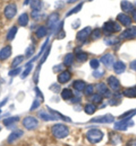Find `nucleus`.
Returning <instances> with one entry per match:
<instances>
[{
    "instance_id": "obj_1",
    "label": "nucleus",
    "mask_w": 136,
    "mask_h": 146,
    "mask_svg": "<svg viewBox=\"0 0 136 146\" xmlns=\"http://www.w3.org/2000/svg\"><path fill=\"white\" fill-rule=\"evenodd\" d=\"M52 133L56 138L63 139L67 137L69 134V129L65 125L62 124H56L52 127Z\"/></svg>"
},
{
    "instance_id": "obj_2",
    "label": "nucleus",
    "mask_w": 136,
    "mask_h": 146,
    "mask_svg": "<svg viewBox=\"0 0 136 146\" xmlns=\"http://www.w3.org/2000/svg\"><path fill=\"white\" fill-rule=\"evenodd\" d=\"M104 137V133L98 129H91L86 133V138L91 143L95 144L100 142Z\"/></svg>"
},
{
    "instance_id": "obj_3",
    "label": "nucleus",
    "mask_w": 136,
    "mask_h": 146,
    "mask_svg": "<svg viewBox=\"0 0 136 146\" xmlns=\"http://www.w3.org/2000/svg\"><path fill=\"white\" fill-rule=\"evenodd\" d=\"M102 29L104 32L106 33H118L121 31V27L118 23L112 21H109L106 23H104Z\"/></svg>"
},
{
    "instance_id": "obj_4",
    "label": "nucleus",
    "mask_w": 136,
    "mask_h": 146,
    "mask_svg": "<svg viewBox=\"0 0 136 146\" xmlns=\"http://www.w3.org/2000/svg\"><path fill=\"white\" fill-rule=\"evenodd\" d=\"M23 124L25 128L29 130H33L38 126L39 122L37 118L33 116H27L23 120Z\"/></svg>"
},
{
    "instance_id": "obj_5",
    "label": "nucleus",
    "mask_w": 136,
    "mask_h": 146,
    "mask_svg": "<svg viewBox=\"0 0 136 146\" xmlns=\"http://www.w3.org/2000/svg\"><path fill=\"white\" fill-rule=\"evenodd\" d=\"M136 37V26H133L125 29L121 33L119 39L122 40H130Z\"/></svg>"
},
{
    "instance_id": "obj_6",
    "label": "nucleus",
    "mask_w": 136,
    "mask_h": 146,
    "mask_svg": "<svg viewBox=\"0 0 136 146\" xmlns=\"http://www.w3.org/2000/svg\"><path fill=\"white\" fill-rule=\"evenodd\" d=\"M133 124L134 123L131 119H122L115 123L114 128L118 131H125L127 130L128 127L132 126Z\"/></svg>"
},
{
    "instance_id": "obj_7",
    "label": "nucleus",
    "mask_w": 136,
    "mask_h": 146,
    "mask_svg": "<svg viewBox=\"0 0 136 146\" xmlns=\"http://www.w3.org/2000/svg\"><path fill=\"white\" fill-rule=\"evenodd\" d=\"M114 121V116L110 114H107L103 116H96L90 120V122L100 123V124H110Z\"/></svg>"
},
{
    "instance_id": "obj_8",
    "label": "nucleus",
    "mask_w": 136,
    "mask_h": 146,
    "mask_svg": "<svg viewBox=\"0 0 136 146\" xmlns=\"http://www.w3.org/2000/svg\"><path fill=\"white\" fill-rule=\"evenodd\" d=\"M17 9L15 3H10L6 6L4 9V14L7 19H12L16 15Z\"/></svg>"
},
{
    "instance_id": "obj_9",
    "label": "nucleus",
    "mask_w": 136,
    "mask_h": 146,
    "mask_svg": "<svg viewBox=\"0 0 136 146\" xmlns=\"http://www.w3.org/2000/svg\"><path fill=\"white\" fill-rule=\"evenodd\" d=\"M92 29L90 27H86L78 31L76 34V39L79 41H84L91 35Z\"/></svg>"
},
{
    "instance_id": "obj_10",
    "label": "nucleus",
    "mask_w": 136,
    "mask_h": 146,
    "mask_svg": "<svg viewBox=\"0 0 136 146\" xmlns=\"http://www.w3.org/2000/svg\"><path fill=\"white\" fill-rule=\"evenodd\" d=\"M58 20H59V14L58 13H53L50 15L47 21L48 28L51 30L53 29L56 26Z\"/></svg>"
},
{
    "instance_id": "obj_11",
    "label": "nucleus",
    "mask_w": 136,
    "mask_h": 146,
    "mask_svg": "<svg viewBox=\"0 0 136 146\" xmlns=\"http://www.w3.org/2000/svg\"><path fill=\"white\" fill-rule=\"evenodd\" d=\"M23 131L21 130H17L13 131V132H12L7 137L8 143L11 144V143H14L15 141L17 140V139L21 138V137L23 136Z\"/></svg>"
},
{
    "instance_id": "obj_12",
    "label": "nucleus",
    "mask_w": 136,
    "mask_h": 146,
    "mask_svg": "<svg viewBox=\"0 0 136 146\" xmlns=\"http://www.w3.org/2000/svg\"><path fill=\"white\" fill-rule=\"evenodd\" d=\"M117 21H118L122 25L125 27H128L131 24V19L128 15L125 13H119L116 17Z\"/></svg>"
},
{
    "instance_id": "obj_13",
    "label": "nucleus",
    "mask_w": 136,
    "mask_h": 146,
    "mask_svg": "<svg viewBox=\"0 0 136 146\" xmlns=\"http://www.w3.org/2000/svg\"><path fill=\"white\" fill-rule=\"evenodd\" d=\"M71 78H72L71 73L69 72V71L66 70L61 72L59 75H58L57 80L59 83L64 84V83H66L67 82H68V81L70 80Z\"/></svg>"
},
{
    "instance_id": "obj_14",
    "label": "nucleus",
    "mask_w": 136,
    "mask_h": 146,
    "mask_svg": "<svg viewBox=\"0 0 136 146\" xmlns=\"http://www.w3.org/2000/svg\"><path fill=\"white\" fill-rule=\"evenodd\" d=\"M101 62L106 67H110L114 64V57L112 54L108 53L102 56Z\"/></svg>"
},
{
    "instance_id": "obj_15",
    "label": "nucleus",
    "mask_w": 136,
    "mask_h": 146,
    "mask_svg": "<svg viewBox=\"0 0 136 146\" xmlns=\"http://www.w3.org/2000/svg\"><path fill=\"white\" fill-rule=\"evenodd\" d=\"M120 7L125 13H132L134 10V6L127 0H122L120 3Z\"/></svg>"
},
{
    "instance_id": "obj_16",
    "label": "nucleus",
    "mask_w": 136,
    "mask_h": 146,
    "mask_svg": "<svg viewBox=\"0 0 136 146\" xmlns=\"http://www.w3.org/2000/svg\"><path fill=\"white\" fill-rule=\"evenodd\" d=\"M12 53V49L10 46H6L3 47L1 50H0V60H7L9 58L11 55Z\"/></svg>"
},
{
    "instance_id": "obj_17",
    "label": "nucleus",
    "mask_w": 136,
    "mask_h": 146,
    "mask_svg": "<svg viewBox=\"0 0 136 146\" xmlns=\"http://www.w3.org/2000/svg\"><path fill=\"white\" fill-rule=\"evenodd\" d=\"M108 84L110 87L113 90H118L120 88V81L114 76H111L108 78Z\"/></svg>"
},
{
    "instance_id": "obj_18",
    "label": "nucleus",
    "mask_w": 136,
    "mask_h": 146,
    "mask_svg": "<svg viewBox=\"0 0 136 146\" xmlns=\"http://www.w3.org/2000/svg\"><path fill=\"white\" fill-rule=\"evenodd\" d=\"M113 66H114V72H116L117 74H123V73L125 72V68H126L125 64L122 61H118L115 62Z\"/></svg>"
},
{
    "instance_id": "obj_19",
    "label": "nucleus",
    "mask_w": 136,
    "mask_h": 146,
    "mask_svg": "<svg viewBox=\"0 0 136 146\" xmlns=\"http://www.w3.org/2000/svg\"><path fill=\"white\" fill-rule=\"evenodd\" d=\"M110 143L112 145H116L122 142V137H121V135L119 133L116 132H112L110 133Z\"/></svg>"
},
{
    "instance_id": "obj_20",
    "label": "nucleus",
    "mask_w": 136,
    "mask_h": 146,
    "mask_svg": "<svg viewBox=\"0 0 136 146\" xmlns=\"http://www.w3.org/2000/svg\"><path fill=\"white\" fill-rule=\"evenodd\" d=\"M72 87L75 90L78 91H82L84 90L86 87V83L83 80H75L72 83Z\"/></svg>"
},
{
    "instance_id": "obj_21",
    "label": "nucleus",
    "mask_w": 136,
    "mask_h": 146,
    "mask_svg": "<svg viewBox=\"0 0 136 146\" xmlns=\"http://www.w3.org/2000/svg\"><path fill=\"white\" fill-rule=\"evenodd\" d=\"M39 115L42 120L45 121H52V120H56L58 119V118H56L54 114H48L46 112H44V111H41L39 112Z\"/></svg>"
},
{
    "instance_id": "obj_22",
    "label": "nucleus",
    "mask_w": 136,
    "mask_h": 146,
    "mask_svg": "<svg viewBox=\"0 0 136 146\" xmlns=\"http://www.w3.org/2000/svg\"><path fill=\"white\" fill-rule=\"evenodd\" d=\"M123 95L127 98H136V86L125 89Z\"/></svg>"
},
{
    "instance_id": "obj_23",
    "label": "nucleus",
    "mask_w": 136,
    "mask_h": 146,
    "mask_svg": "<svg viewBox=\"0 0 136 146\" xmlns=\"http://www.w3.org/2000/svg\"><path fill=\"white\" fill-rule=\"evenodd\" d=\"M29 23V16L27 13H22L18 18V23L21 27H26Z\"/></svg>"
},
{
    "instance_id": "obj_24",
    "label": "nucleus",
    "mask_w": 136,
    "mask_h": 146,
    "mask_svg": "<svg viewBox=\"0 0 136 146\" xmlns=\"http://www.w3.org/2000/svg\"><path fill=\"white\" fill-rule=\"evenodd\" d=\"M74 59V54L72 53L66 54L64 58V62H63L64 65L67 67L70 66L73 64Z\"/></svg>"
},
{
    "instance_id": "obj_25",
    "label": "nucleus",
    "mask_w": 136,
    "mask_h": 146,
    "mask_svg": "<svg viewBox=\"0 0 136 146\" xmlns=\"http://www.w3.org/2000/svg\"><path fill=\"white\" fill-rule=\"evenodd\" d=\"M61 97L64 100H69L73 97V92L70 89L64 88L61 92Z\"/></svg>"
},
{
    "instance_id": "obj_26",
    "label": "nucleus",
    "mask_w": 136,
    "mask_h": 146,
    "mask_svg": "<svg viewBox=\"0 0 136 146\" xmlns=\"http://www.w3.org/2000/svg\"><path fill=\"white\" fill-rule=\"evenodd\" d=\"M19 120V116H11V117H9L4 119L3 121V124L5 125V126H9L10 125H12L14 123Z\"/></svg>"
},
{
    "instance_id": "obj_27",
    "label": "nucleus",
    "mask_w": 136,
    "mask_h": 146,
    "mask_svg": "<svg viewBox=\"0 0 136 146\" xmlns=\"http://www.w3.org/2000/svg\"><path fill=\"white\" fill-rule=\"evenodd\" d=\"M49 38H48L47 40H45V42L43 43V46H41V50H40V51H39V52L38 53V54H37V56H35V57L33 58V59L32 60H31L30 62H28V64H27L26 65H25V66H28V65H29V64H31V63H32V62H33V61H35V60H36L37 58H38L39 56H41V54H42V53L43 52H44V50H45V49L46 48V47H47V45H48V43H49Z\"/></svg>"
},
{
    "instance_id": "obj_28",
    "label": "nucleus",
    "mask_w": 136,
    "mask_h": 146,
    "mask_svg": "<svg viewBox=\"0 0 136 146\" xmlns=\"http://www.w3.org/2000/svg\"><path fill=\"white\" fill-rule=\"evenodd\" d=\"M42 3L41 0H31V8L33 11H39L41 9Z\"/></svg>"
},
{
    "instance_id": "obj_29",
    "label": "nucleus",
    "mask_w": 136,
    "mask_h": 146,
    "mask_svg": "<svg viewBox=\"0 0 136 146\" xmlns=\"http://www.w3.org/2000/svg\"><path fill=\"white\" fill-rule=\"evenodd\" d=\"M17 33V28L15 26L11 27V28L9 29V31H8L7 34V37H6V38H7V40L9 41L13 40L15 38V37Z\"/></svg>"
},
{
    "instance_id": "obj_30",
    "label": "nucleus",
    "mask_w": 136,
    "mask_h": 146,
    "mask_svg": "<svg viewBox=\"0 0 136 146\" xmlns=\"http://www.w3.org/2000/svg\"><path fill=\"white\" fill-rule=\"evenodd\" d=\"M96 89H97L98 92L104 95H105L109 91L107 86L104 83H100L97 84V85H96Z\"/></svg>"
},
{
    "instance_id": "obj_31",
    "label": "nucleus",
    "mask_w": 136,
    "mask_h": 146,
    "mask_svg": "<svg viewBox=\"0 0 136 146\" xmlns=\"http://www.w3.org/2000/svg\"><path fill=\"white\" fill-rule=\"evenodd\" d=\"M35 34H36V36L37 38H43V37L45 36L47 34V29L45 27L41 26L40 27H39Z\"/></svg>"
},
{
    "instance_id": "obj_32",
    "label": "nucleus",
    "mask_w": 136,
    "mask_h": 146,
    "mask_svg": "<svg viewBox=\"0 0 136 146\" xmlns=\"http://www.w3.org/2000/svg\"><path fill=\"white\" fill-rule=\"evenodd\" d=\"M136 114V109L134 110H130L129 111L125 112V113H123L122 115L120 116V118L121 119H131V118L133 116H134Z\"/></svg>"
},
{
    "instance_id": "obj_33",
    "label": "nucleus",
    "mask_w": 136,
    "mask_h": 146,
    "mask_svg": "<svg viewBox=\"0 0 136 146\" xmlns=\"http://www.w3.org/2000/svg\"><path fill=\"white\" fill-rule=\"evenodd\" d=\"M83 4H84L83 2H81V3H80L77 5L75 6L74 8H72V9H70V11H69L68 13H66V17H69V16L72 15H73V14L77 13H78L79 11H80L82 8Z\"/></svg>"
},
{
    "instance_id": "obj_34",
    "label": "nucleus",
    "mask_w": 136,
    "mask_h": 146,
    "mask_svg": "<svg viewBox=\"0 0 136 146\" xmlns=\"http://www.w3.org/2000/svg\"><path fill=\"white\" fill-rule=\"evenodd\" d=\"M96 107L94 105L92 104H87L84 107V111L87 114L92 115L96 112Z\"/></svg>"
},
{
    "instance_id": "obj_35",
    "label": "nucleus",
    "mask_w": 136,
    "mask_h": 146,
    "mask_svg": "<svg viewBox=\"0 0 136 146\" xmlns=\"http://www.w3.org/2000/svg\"><path fill=\"white\" fill-rule=\"evenodd\" d=\"M76 58L78 61L80 62H84L88 58V55L86 52H78L76 54Z\"/></svg>"
},
{
    "instance_id": "obj_36",
    "label": "nucleus",
    "mask_w": 136,
    "mask_h": 146,
    "mask_svg": "<svg viewBox=\"0 0 136 146\" xmlns=\"http://www.w3.org/2000/svg\"><path fill=\"white\" fill-rule=\"evenodd\" d=\"M23 60H24V56H23L19 55V56H16V57L13 59V62H12L11 67H12V68H16V67H17L23 61Z\"/></svg>"
},
{
    "instance_id": "obj_37",
    "label": "nucleus",
    "mask_w": 136,
    "mask_h": 146,
    "mask_svg": "<svg viewBox=\"0 0 136 146\" xmlns=\"http://www.w3.org/2000/svg\"><path fill=\"white\" fill-rule=\"evenodd\" d=\"M101 35L102 34H101V30H100V29L96 28L93 31H92L90 36L92 40H98V39H99L100 37H101Z\"/></svg>"
},
{
    "instance_id": "obj_38",
    "label": "nucleus",
    "mask_w": 136,
    "mask_h": 146,
    "mask_svg": "<svg viewBox=\"0 0 136 146\" xmlns=\"http://www.w3.org/2000/svg\"><path fill=\"white\" fill-rule=\"evenodd\" d=\"M120 41L118 38H116V37H109V38H106L104 39V42L107 45L109 46H112V45H114L116 44Z\"/></svg>"
},
{
    "instance_id": "obj_39",
    "label": "nucleus",
    "mask_w": 136,
    "mask_h": 146,
    "mask_svg": "<svg viewBox=\"0 0 136 146\" xmlns=\"http://www.w3.org/2000/svg\"><path fill=\"white\" fill-rule=\"evenodd\" d=\"M26 66L27 67H26L25 70H24V72H23V74H21V77L22 79L26 78L27 77L29 76V74H30L31 72V70H32L33 67L32 64H29V65Z\"/></svg>"
},
{
    "instance_id": "obj_40",
    "label": "nucleus",
    "mask_w": 136,
    "mask_h": 146,
    "mask_svg": "<svg viewBox=\"0 0 136 146\" xmlns=\"http://www.w3.org/2000/svg\"><path fill=\"white\" fill-rule=\"evenodd\" d=\"M35 48L34 46H29L25 50V56L27 58H30L31 56H32L33 55V54L35 53Z\"/></svg>"
},
{
    "instance_id": "obj_41",
    "label": "nucleus",
    "mask_w": 136,
    "mask_h": 146,
    "mask_svg": "<svg viewBox=\"0 0 136 146\" xmlns=\"http://www.w3.org/2000/svg\"><path fill=\"white\" fill-rule=\"evenodd\" d=\"M50 52H51V46H49V48H48V49L47 50V51L45 52V54H44V55L42 56V58H41V59L40 60V62H39V65L38 66V67H39V68H41V66L42 64H43L44 62L46 61V60L47 59V57H48V56L49 55Z\"/></svg>"
},
{
    "instance_id": "obj_42",
    "label": "nucleus",
    "mask_w": 136,
    "mask_h": 146,
    "mask_svg": "<svg viewBox=\"0 0 136 146\" xmlns=\"http://www.w3.org/2000/svg\"><path fill=\"white\" fill-rule=\"evenodd\" d=\"M102 97L99 94H94V95H92V101L95 104H100L102 102Z\"/></svg>"
},
{
    "instance_id": "obj_43",
    "label": "nucleus",
    "mask_w": 136,
    "mask_h": 146,
    "mask_svg": "<svg viewBox=\"0 0 136 146\" xmlns=\"http://www.w3.org/2000/svg\"><path fill=\"white\" fill-rule=\"evenodd\" d=\"M94 92V87L92 85H88L85 87L84 93L86 96H90Z\"/></svg>"
},
{
    "instance_id": "obj_44",
    "label": "nucleus",
    "mask_w": 136,
    "mask_h": 146,
    "mask_svg": "<svg viewBox=\"0 0 136 146\" xmlns=\"http://www.w3.org/2000/svg\"><path fill=\"white\" fill-rule=\"evenodd\" d=\"M21 72V68H14L13 70H11V71H9V76L11 77H14V76H16L19 75Z\"/></svg>"
},
{
    "instance_id": "obj_45",
    "label": "nucleus",
    "mask_w": 136,
    "mask_h": 146,
    "mask_svg": "<svg viewBox=\"0 0 136 146\" xmlns=\"http://www.w3.org/2000/svg\"><path fill=\"white\" fill-rule=\"evenodd\" d=\"M90 66L92 69H94V70H96L99 68L100 66V62L97 59H92L90 60Z\"/></svg>"
},
{
    "instance_id": "obj_46",
    "label": "nucleus",
    "mask_w": 136,
    "mask_h": 146,
    "mask_svg": "<svg viewBox=\"0 0 136 146\" xmlns=\"http://www.w3.org/2000/svg\"><path fill=\"white\" fill-rule=\"evenodd\" d=\"M40 101H39L38 99H35V101H33L32 105H31V107L30 108L31 111H33V110L37 109V108L39 107V106H40Z\"/></svg>"
},
{
    "instance_id": "obj_47",
    "label": "nucleus",
    "mask_w": 136,
    "mask_h": 146,
    "mask_svg": "<svg viewBox=\"0 0 136 146\" xmlns=\"http://www.w3.org/2000/svg\"><path fill=\"white\" fill-rule=\"evenodd\" d=\"M104 71H100V70H96L95 72H93V76L96 78H100L104 76Z\"/></svg>"
},
{
    "instance_id": "obj_48",
    "label": "nucleus",
    "mask_w": 136,
    "mask_h": 146,
    "mask_svg": "<svg viewBox=\"0 0 136 146\" xmlns=\"http://www.w3.org/2000/svg\"><path fill=\"white\" fill-rule=\"evenodd\" d=\"M50 89H51V90L53 91L54 93H58L60 91V87L59 85H58L57 84H55V83H54V84L51 85V87H50Z\"/></svg>"
},
{
    "instance_id": "obj_49",
    "label": "nucleus",
    "mask_w": 136,
    "mask_h": 146,
    "mask_svg": "<svg viewBox=\"0 0 136 146\" xmlns=\"http://www.w3.org/2000/svg\"><path fill=\"white\" fill-rule=\"evenodd\" d=\"M31 17L33 19L35 20H38L40 18V14H39V11H33L31 13Z\"/></svg>"
},
{
    "instance_id": "obj_50",
    "label": "nucleus",
    "mask_w": 136,
    "mask_h": 146,
    "mask_svg": "<svg viewBox=\"0 0 136 146\" xmlns=\"http://www.w3.org/2000/svg\"><path fill=\"white\" fill-rule=\"evenodd\" d=\"M80 19L76 20L74 22H73L72 24V28L74 29H78V27H80Z\"/></svg>"
},
{
    "instance_id": "obj_51",
    "label": "nucleus",
    "mask_w": 136,
    "mask_h": 146,
    "mask_svg": "<svg viewBox=\"0 0 136 146\" xmlns=\"http://www.w3.org/2000/svg\"><path fill=\"white\" fill-rule=\"evenodd\" d=\"M35 92H36V94H37V97H40L41 99H43V100H44L43 95V93H42L41 91H40V89H39L38 88V87H35Z\"/></svg>"
},
{
    "instance_id": "obj_52",
    "label": "nucleus",
    "mask_w": 136,
    "mask_h": 146,
    "mask_svg": "<svg viewBox=\"0 0 136 146\" xmlns=\"http://www.w3.org/2000/svg\"><path fill=\"white\" fill-rule=\"evenodd\" d=\"M65 33H64V31H60L58 33V35H57V39H62L63 38L65 37Z\"/></svg>"
},
{
    "instance_id": "obj_53",
    "label": "nucleus",
    "mask_w": 136,
    "mask_h": 146,
    "mask_svg": "<svg viewBox=\"0 0 136 146\" xmlns=\"http://www.w3.org/2000/svg\"><path fill=\"white\" fill-rule=\"evenodd\" d=\"M130 68L131 70H134L136 72V60H133L130 63Z\"/></svg>"
},
{
    "instance_id": "obj_54",
    "label": "nucleus",
    "mask_w": 136,
    "mask_h": 146,
    "mask_svg": "<svg viewBox=\"0 0 136 146\" xmlns=\"http://www.w3.org/2000/svg\"><path fill=\"white\" fill-rule=\"evenodd\" d=\"M127 146H136V139H131L127 143Z\"/></svg>"
},
{
    "instance_id": "obj_55",
    "label": "nucleus",
    "mask_w": 136,
    "mask_h": 146,
    "mask_svg": "<svg viewBox=\"0 0 136 146\" xmlns=\"http://www.w3.org/2000/svg\"><path fill=\"white\" fill-rule=\"evenodd\" d=\"M7 99H8V98H6V99H4L3 101L0 103V107H1V106H4V105H5L6 103H7Z\"/></svg>"
},
{
    "instance_id": "obj_56",
    "label": "nucleus",
    "mask_w": 136,
    "mask_h": 146,
    "mask_svg": "<svg viewBox=\"0 0 136 146\" xmlns=\"http://www.w3.org/2000/svg\"><path fill=\"white\" fill-rule=\"evenodd\" d=\"M132 17L133 20L136 22V10H133V11L132 12Z\"/></svg>"
},
{
    "instance_id": "obj_57",
    "label": "nucleus",
    "mask_w": 136,
    "mask_h": 146,
    "mask_svg": "<svg viewBox=\"0 0 136 146\" xmlns=\"http://www.w3.org/2000/svg\"><path fill=\"white\" fill-rule=\"evenodd\" d=\"M77 1H78V0H68L67 3H75V2H76Z\"/></svg>"
},
{
    "instance_id": "obj_58",
    "label": "nucleus",
    "mask_w": 136,
    "mask_h": 146,
    "mask_svg": "<svg viewBox=\"0 0 136 146\" xmlns=\"http://www.w3.org/2000/svg\"><path fill=\"white\" fill-rule=\"evenodd\" d=\"M31 0H25V1H24V3H23L24 5H28V4L31 2Z\"/></svg>"
},
{
    "instance_id": "obj_59",
    "label": "nucleus",
    "mask_w": 136,
    "mask_h": 146,
    "mask_svg": "<svg viewBox=\"0 0 136 146\" xmlns=\"http://www.w3.org/2000/svg\"><path fill=\"white\" fill-rule=\"evenodd\" d=\"M1 112H2V111H1V109H0V114H1Z\"/></svg>"
},
{
    "instance_id": "obj_60",
    "label": "nucleus",
    "mask_w": 136,
    "mask_h": 146,
    "mask_svg": "<svg viewBox=\"0 0 136 146\" xmlns=\"http://www.w3.org/2000/svg\"><path fill=\"white\" fill-rule=\"evenodd\" d=\"M1 126H0V131H1Z\"/></svg>"
},
{
    "instance_id": "obj_61",
    "label": "nucleus",
    "mask_w": 136,
    "mask_h": 146,
    "mask_svg": "<svg viewBox=\"0 0 136 146\" xmlns=\"http://www.w3.org/2000/svg\"><path fill=\"white\" fill-rule=\"evenodd\" d=\"M89 1H93V0H89Z\"/></svg>"
},
{
    "instance_id": "obj_62",
    "label": "nucleus",
    "mask_w": 136,
    "mask_h": 146,
    "mask_svg": "<svg viewBox=\"0 0 136 146\" xmlns=\"http://www.w3.org/2000/svg\"><path fill=\"white\" fill-rule=\"evenodd\" d=\"M135 5H136V1H135Z\"/></svg>"
}]
</instances>
